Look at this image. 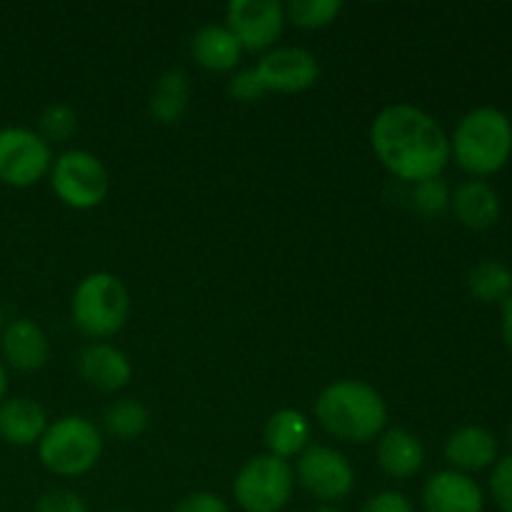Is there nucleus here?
<instances>
[{
  "label": "nucleus",
  "instance_id": "nucleus-1",
  "mask_svg": "<svg viewBox=\"0 0 512 512\" xmlns=\"http://www.w3.org/2000/svg\"><path fill=\"white\" fill-rule=\"evenodd\" d=\"M370 145L390 175L413 185L440 178L450 160V138L438 120L410 103L388 105L375 115Z\"/></svg>",
  "mask_w": 512,
  "mask_h": 512
},
{
  "label": "nucleus",
  "instance_id": "nucleus-2",
  "mask_svg": "<svg viewBox=\"0 0 512 512\" xmlns=\"http://www.w3.org/2000/svg\"><path fill=\"white\" fill-rule=\"evenodd\" d=\"M315 418L333 438L365 445L378 440L388 425V405L370 383L335 380L315 400Z\"/></svg>",
  "mask_w": 512,
  "mask_h": 512
},
{
  "label": "nucleus",
  "instance_id": "nucleus-3",
  "mask_svg": "<svg viewBox=\"0 0 512 512\" xmlns=\"http://www.w3.org/2000/svg\"><path fill=\"white\" fill-rule=\"evenodd\" d=\"M512 155V123L508 113L480 105L465 113L450 138V158L475 178L498 173Z\"/></svg>",
  "mask_w": 512,
  "mask_h": 512
},
{
  "label": "nucleus",
  "instance_id": "nucleus-4",
  "mask_svg": "<svg viewBox=\"0 0 512 512\" xmlns=\"http://www.w3.org/2000/svg\"><path fill=\"white\" fill-rule=\"evenodd\" d=\"M130 315V293L118 275L108 270L85 275L70 300V318L83 335L93 340L113 338L125 328Z\"/></svg>",
  "mask_w": 512,
  "mask_h": 512
},
{
  "label": "nucleus",
  "instance_id": "nucleus-5",
  "mask_svg": "<svg viewBox=\"0 0 512 512\" xmlns=\"http://www.w3.org/2000/svg\"><path fill=\"white\" fill-rule=\"evenodd\" d=\"M103 455V435L93 420L65 415L48 425L38 443V458L45 470L60 478H78L93 470Z\"/></svg>",
  "mask_w": 512,
  "mask_h": 512
},
{
  "label": "nucleus",
  "instance_id": "nucleus-6",
  "mask_svg": "<svg viewBox=\"0 0 512 512\" xmlns=\"http://www.w3.org/2000/svg\"><path fill=\"white\" fill-rule=\"evenodd\" d=\"M293 490V465L270 453L250 458L233 480L235 503L245 512H280L293 498Z\"/></svg>",
  "mask_w": 512,
  "mask_h": 512
},
{
  "label": "nucleus",
  "instance_id": "nucleus-7",
  "mask_svg": "<svg viewBox=\"0 0 512 512\" xmlns=\"http://www.w3.org/2000/svg\"><path fill=\"white\" fill-rule=\"evenodd\" d=\"M50 188L63 205L73 210H93L105 200L110 178L100 158L88 150H65L50 165Z\"/></svg>",
  "mask_w": 512,
  "mask_h": 512
},
{
  "label": "nucleus",
  "instance_id": "nucleus-8",
  "mask_svg": "<svg viewBox=\"0 0 512 512\" xmlns=\"http://www.w3.org/2000/svg\"><path fill=\"white\" fill-rule=\"evenodd\" d=\"M53 150L35 130L10 125L0 130V183L30 188L50 173Z\"/></svg>",
  "mask_w": 512,
  "mask_h": 512
},
{
  "label": "nucleus",
  "instance_id": "nucleus-9",
  "mask_svg": "<svg viewBox=\"0 0 512 512\" xmlns=\"http://www.w3.org/2000/svg\"><path fill=\"white\" fill-rule=\"evenodd\" d=\"M298 483L323 503H338L355 488V470L340 450L330 445H308L298 455Z\"/></svg>",
  "mask_w": 512,
  "mask_h": 512
},
{
  "label": "nucleus",
  "instance_id": "nucleus-10",
  "mask_svg": "<svg viewBox=\"0 0 512 512\" xmlns=\"http://www.w3.org/2000/svg\"><path fill=\"white\" fill-rule=\"evenodd\" d=\"M225 28L248 53H268L285 28V5L278 0H230Z\"/></svg>",
  "mask_w": 512,
  "mask_h": 512
},
{
  "label": "nucleus",
  "instance_id": "nucleus-11",
  "mask_svg": "<svg viewBox=\"0 0 512 512\" xmlns=\"http://www.w3.org/2000/svg\"><path fill=\"white\" fill-rule=\"evenodd\" d=\"M268 93H303L320 78V63L298 45H275L255 65Z\"/></svg>",
  "mask_w": 512,
  "mask_h": 512
},
{
  "label": "nucleus",
  "instance_id": "nucleus-12",
  "mask_svg": "<svg viewBox=\"0 0 512 512\" xmlns=\"http://www.w3.org/2000/svg\"><path fill=\"white\" fill-rule=\"evenodd\" d=\"M425 512H483L485 498L480 485L458 470H438L423 488Z\"/></svg>",
  "mask_w": 512,
  "mask_h": 512
},
{
  "label": "nucleus",
  "instance_id": "nucleus-13",
  "mask_svg": "<svg viewBox=\"0 0 512 512\" xmlns=\"http://www.w3.org/2000/svg\"><path fill=\"white\" fill-rule=\"evenodd\" d=\"M78 373L90 388L100 393L123 390L133 378V365L128 355L110 343H88L78 353Z\"/></svg>",
  "mask_w": 512,
  "mask_h": 512
},
{
  "label": "nucleus",
  "instance_id": "nucleus-14",
  "mask_svg": "<svg viewBox=\"0 0 512 512\" xmlns=\"http://www.w3.org/2000/svg\"><path fill=\"white\" fill-rule=\"evenodd\" d=\"M0 350L10 368L20 370V373L40 370L50 358L48 335L30 318H18L5 325L0 333Z\"/></svg>",
  "mask_w": 512,
  "mask_h": 512
},
{
  "label": "nucleus",
  "instance_id": "nucleus-15",
  "mask_svg": "<svg viewBox=\"0 0 512 512\" xmlns=\"http://www.w3.org/2000/svg\"><path fill=\"white\" fill-rule=\"evenodd\" d=\"M500 443L483 425H463L445 440V458L458 473H478L498 463Z\"/></svg>",
  "mask_w": 512,
  "mask_h": 512
},
{
  "label": "nucleus",
  "instance_id": "nucleus-16",
  "mask_svg": "<svg viewBox=\"0 0 512 512\" xmlns=\"http://www.w3.org/2000/svg\"><path fill=\"white\" fill-rule=\"evenodd\" d=\"M375 460L388 478L408 480L425 465V448L415 433L405 428H388L375 445Z\"/></svg>",
  "mask_w": 512,
  "mask_h": 512
},
{
  "label": "nucleus",
  "instance_id": "nucleus-17",
  "mask_svg": "<svg viewBox=\"0 0 512 512\" xmlns=\"http://www.w3.org/2000/svg\"><path fill=\"white\" fill-rule=\"evenodd\" d=\"M190 55L200 68L210 73H235L243 58V48L225 25L210 23L195 30L190 38Z\"/></svg>",
  "mask_w": 512,
  "mask_h": 512
},
{
  "label": "nucleus",
  "instance_id": "nucleus-18",
  "mask_svg": "<svg viewBox=\"0 0 512 512\" xmlns=\"http://www.w3.org/2000/svg\"><path fill=\"white\" fill-rule=\"evenodd\" d=\"M48 430V415L43 405L30 398H10L0 405V438L18 448L40 443Z\"/></svg>",
  "mask_w": 512,
  "mask_h": 512
},
{
  "label": "nucleus",
  "instance_id": "nucleus-19",
  "mask_svg": "<svg viewBox=\"0 0 512 512\" xmlns=\"http://www.w3.org/2000/svg\"><path fill=\"white\" fill-rule=\"evenodd\" d=\"M450 205H453L460 223L473 230L493 228L500 218V195L495 193L493 185L480 178L460 183Z\"/></svg>",
  "mask_w": 512,
  "mask_h": 512
},
{
  "label": "nucleus",
  "instance_id": "nucleus-20",
  "mask_svg": "<svg viewBox=\"0 0 512 512\" xmlns=\"http://www.w3.org/2000/svg\"><path fill=\"white\" fill-rule=\"evenodd\" d=\"M310 433H313V425L300 410L283 408L270 415L265 423V445L270 455L290 460L308 448Z\"/></svg>",
  "mask_w": 512,
  "mask_h": 512
},
{
  "label": "nucleus",
  "instance_id": "nucleus-21",
  "mask_svg": "<svg viewBox=\"0 0 512 512\" xmlns=\"http://www.w3.org/2000/svg\"><path fill=\"white\" fill-rule=\"evenodd\" d=\"M190 78L185 70L170 68L155 80L148 98V113L155 123L175 125L185 115L190 103Z\"/></svg>",
  "mask_w": 512,
  "mask_h": 512
},
{
  "label": "nucleus",
  "instance_id": "nucleus-22",
  "mask_svg": "<svg viewBox=\"0 0 512 512\" xmlns=\"http://www.w3.org/2000/svg\"><path fill=\"white\" fill-rule=\"evenodd\" d=\"M468 288L483 303H505L512 295V270L500 260H480L470 268Z\"/></svg>",
  "mask_w": 512,
  "mask_h": 512
},
{
  "label": "nucleus",
  "instance_id": "nucleus-23",
  "mask_svg": "<svg viewBox=\"0 0 512 512\" xmlns=\"http://www.w3.org/2000/svg\"><path fill=\"white\" fill-rule=\"evenodd\" d=\"M105 430L118 440H135L148 430L150 413L138 400H118L103 415Z\"/></svg>",
  "mask_w": 512,
  "mask_h": 512
},
{
  "label": "nucleus",
  "instance_id": "nucleus-24",
  "mask_svg": "<svg viewBox=\"0 0 512 512\" xmlns=\"http://www.w3.org/2000/svg\"><path fill=\"white\" fill-rule=\"evenodd\" d=\"M340 13H343V3L340 0H290L285 5V20H290V23L305 30L325 28Z\"/></svg>",
  "mask_w": 512,
  "mask_h": 512
},
{
  "label": "nucleus",
  "instance_id": "nucleus-25",
  "mask_svg": "<svg viewBox=\"0 0 512 512\" xmlns=\"http://www.w3.org/2000/svg\"><path fill=\"white\" fill-rule=\"evenodd\" d=\"M78 133V113L68 103L45 105L38 118V135L45 143H65Z\"/></svg>",
  "mask_w": 512,
  "mask_h": 512
},
{
  "label": "nucleus",
  "instance_id": "nucleus-26",
  "mask_svg": "<svg viewBox=\"0 0 512 512\" xmlns=\"http://www.w3.org/2000/svg\"><path fill=\"white\" fill-rule=\"evenodd\" d=\"M450 200H453V193H450L448 183L443 178L415 183L413 205L420 215H428V218L443 215L450 208Z\"/></svg>",
  "mask_w": 512,
  "mask_h": 512
},
{
  "label": "nucleus",
  "instance_id": "nucleus-27",
  "mask_svg": "<svg viewBox=\"0 0 512 512\" xmlns=\"http://www.w3.org/2000/svg\"><path fill=\"white\" fill-rule=\"evenodd\" d=\"M228 95L238 103H258V100H263V95H268L255 65L253 68H238L230 75Z\"/></svg>",
  "mask_w": 512,
  "mask_h": 512
},
{
  "label": "nucleus",
  "instance_id": "nucleus-28",
  "mask_svg": "<svg viewBox=\"0 0 512 512\" xmlns=\"http://www.w3.org/2000/svg\"><path fill=\"white\" fill-rule=\"evenodd\" d=\"M490 493L503 512H512V453L498 458L490 473Z\"/></svg>",
  "mask_w": 512,
  "mask_h": 512
},
{
  "label": "nucleus",
  "instance_id": "nucleus-29",
  "mask_svg": "<svg viewBox=\"0 0 512 512\" xmlns=\"http://www.w3.org/2000/svg\"><path fill=\"white\" fill-rule=\"evenodd\" d=\"M35 512H88L83 498L73 490L55 488L48 490L45 495H40V500L35 503Z\"/></svg>",
  "mask_w": 512,
  "mask_h": 512
},
{
  "label": "nucleus",
  "instance_id": "nucleus-30",
  "mask_svg": "<svg viewBox=\"0 0 512 512\" xmlns=\"http://www.w3.org/2000/svg\"><path fill=\"white\" fill-rule=\"evenodd\" d=\"M173 512H230L225 500L215 493H190L175 505Z\"/></svg>",
  "mask_w": 512,
  "mask_h": 512
},
{
  "label": "nucleus",
  "instance_id": "nucleus-31",
  "mask_svg": "<svg viewBox=\"0 0 512 512\" xmlns=\"http://www.w3.org/2000/svg\"><path fill=\"white\" fill-rule=\"evenodd\" d=\"M360 512H415V508L398 490H383V493L373 495Z\"/></svg>",
  "mask_w": 512,
  "mask_h": 512
},
{
  "label": "nucleus",
  "instance_id": "nucleus-32",
  "mask_svg": "<svg viewBox=\"0 0 512 512\" xmlns=\"http://www.w3.org/2000/svg\"><path fill=\"white\" fill-rule=\"evenodd\" d=\"M503 338L505 345L512 350V295L503 303Z\"/></svg>",
  "mask_w": 512,
  "mask_h": 512
},
{
  "label": "nucleus",
  "instance_id": "nucleus-33",
  "mask_svg": "<svg viewBox=\"0 0 512 512\" xmlns=\"http://www.w3.org/2000/svg\"><path fill=\"white\" fill-rule=\"evenodd\" d=\"M5 393H8V373H5V365L0 363V405L5 403Z\"/></svg>",
  "mask_w": 512,
  "mask_h": 512
},
{
  "label": "nucleus",
  "instance_id": "nucleus-34",
  "mask_svg": "<svg viewBox=\"0 0 512 512\" xmlns=\"http://www.w3.org/2000/svg\"><path fill=\"white\" fill-rule=\"evenodd\" d=\"M310 512H343L338 508V505H333V503H320L318 508H313Z\"/></svg>",
  "mask_w": 512,
  "mask_h": 512
},
{
  "label": "nucleus",
  "instance_id": "nucleus-35",
  "mask_svg": "<svg viewBox=\"0 0 512 512\" xmlns=\"http://www.w3.org/2000/svg\"><path fill=\"white\" fill-rule=\"evenodd\" d=\"M3 328H5V325H3V313H0V333H3Z\"/></svg>",
  "mask_w": 512,
  "mask_h": 512
},
{
  "label": "nucleus",
  "instance_id": "nucleus-36",
  "mask_svg": "<svg viewBox=\"0 0 512 512\" xmlns=\"http://www.w3.org/2000/svg\"><path fill=\"white\" fill-rule=\"evenodd\" d=\"M110 512H128V510H110Z\"/></svg>",
  "mask_w": 512,
  "mask_h": 512
}]
</instances>
